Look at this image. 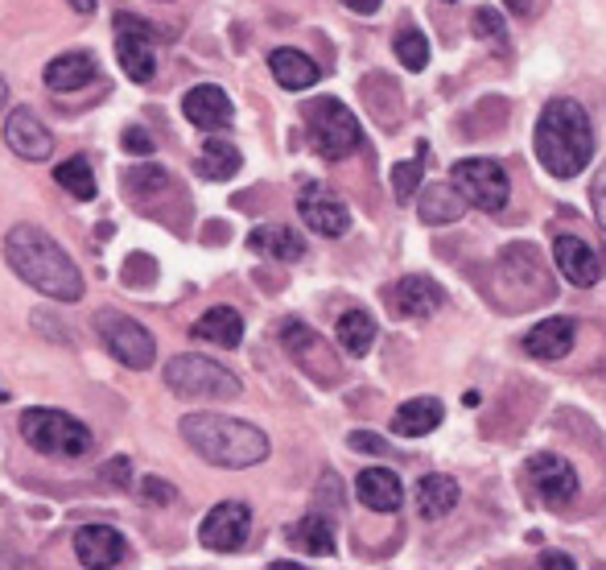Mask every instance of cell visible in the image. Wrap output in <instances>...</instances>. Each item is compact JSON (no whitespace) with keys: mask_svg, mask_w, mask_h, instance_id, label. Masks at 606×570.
Segmentation results:
<instances>
[{"mask_svg":"<svg viewBox=\"0 0 606 570\" xmlns=\"http://www.w3.org/2000/svg\"><path fill=\"white\" fill-rule=\"evenodd\" d=\"M441 417H446V405L438 398H413L392 414V431L404 434V438H425V434L438 431Z\"/></svg>","mask_w":606,"mask_h":570,"instance_id":"7402d4cb","label":"cell"},{"mask_svg":"<svg viewBox=\"0 0 606 570\" xmlns=\"http://www.w3.org/2000/svg\"><path fill=\"white\" fill-rule=\"evenodd\" d=\"M338 344L343 351H351V356H368L371 344H375V318L368 311H347L338 318Z\"/></svg>","mask_w":606,"mask_h":570,"instance_id":"f546056e","label":"cell"},{"mask_svg":"<svg viewBox=\"0 0 606 570\" xmlns=\"http://www.w3.org/2000/svg\"><path fill=\"white\" fill-rule=\"evenodd\" d=\"M128 194L133 199H153V194H166L169 190V174L157 166V161H145V166H136V170H128Z\"/></svg>","mask_w":606,"mask_h":570,"instance_id":"1f68e13d","label":"cell"},{"mask_svg":"<svg viewBox=\"0 0 606 570\" xmlns=\"http://www.w3.org/2000/svg\"><path fill=\"white\" fill-rule=\"evenodd\" d=\"M96 331H100L103 347L112 351V360H120L124 368L145 372V368H153V360H157V339H153L136 318H128V314L100 311L96 314Z\"/></svg>","mask_w":606,"mask_h":570,"instance_id":"ba28073f","label":"cell"},{"mask_svg":"<svg viewBox=\"0 0 606 570\" xmlns=\"http://www.w3.org/2000/svg\"><path fill=\"white\" fill-rule=\"evenodd\" d=\"M305 133H310L314 154L326 161H343L363 145V128L355 121V112L335 96H318L305 104Z\"/></svg>","mask_w":606,"mask_h":570,"instance_id":"277c9868","label":"cell"},{"mask_svg":"<svg viewBox=\"0 0 606 570\" xmlns=\"http://www.w3.org/2000/svg\"><path fill=\"white\" fill-rule=\"evenodd\" d=\"M355 492H359V501L368 504L371 513H396L401 501H404L401 476H396V471H388V467H368V471H359Z\"/></svg>","mask_w":606,"mask_h":570,"instance_id":"d6986e66","label":"cell"},{"mask_svg":"<svg viewBox=\"0 0 606 570\" xmlns=\"http://www.w3.org/2000/svg\"><path fill=\"white\" fill-rule=\"evenodd\" d=\"M166 389L178 398H211V401H232L244 393L236 372H227L220 360L206 356H173L166 364Z\"/></svg>","mask_w":606,"mask_h":570,"instance_id":"8992f818","label":"cell"},{"mask_svg":"<svg viewBox=\"0 0 606 570\" xmlns=\"http://www.w3.org/2000/svg\"><path fill=\"white\" fill-rule=\"evenodd\" d=\"M4 145L21 157V161H46L54 154V133L37 121L34 108H13L4 121Z\"/></svg>","mask_w":606,"mask_h":570,"instance_id":"9a60e30c","label":"cell"},{"mask_svg":"<svg viewBox=\"0 0 606 570\" xmlns=\"http://www.w3.org/2000/svg\"><path fill=\"white\" fill-rule=\"evenodd\" d=\"M422 199H417V215H422L425 224H454L462 220V211H467V199L454 190V182H434V187L417 190Z\"/></svg>","mask_w":606,"mask_h":570,"instance_id":"cb8c5ba5","label":"cell"},{"mask_svg":"<svg viewBox=\"0 0 606 570\" xmlns=\"http://www.w3.org/2000/svg\"><path fill=\"white\" fill-rule=\"evenodd\" d=\"M70 4H75L79 13H96V0H70Z\"/></svg>","mask_w":606,"mask_h":570,"instance_id":"bcb514c9","label":"cell"},{"mask_svg":"<svg viewBox=\"0 0 606 570\" xmlns=\"http://www.w3.org/2000/svg\"><path fill=\"white\" fill-rule=\"evenodd\" d=\"M471 25H474V37H479V42H495V46H504L507 30H504V18H500V9H491V4L474 9Z\"/></svg>","mask_w":606,"mask_h":570,"instance_id":"e575fe53","label":"cell"},{"mask_svg":"<svg viewBox=\"0 0 606 570\" xmlns=\"http://www.w3.org/2000/svg\"><path fill=\"white\" fill-rule=\"evenodd\" d=\"M75 554L87 570H100V567H120L128 558V541L120 537V529L112 525H83L75 534Z\"/></svg>","mask_w":606,"mask_h":570,"instance_id":"e0dca14e","label":"cell"},{"mask_svg":"<svg viewBox=\"0 0 606 570\" xmlns=\"http://www.w3.org/2000/svg\"><path fill=\"white\" fill-rule=\"evenodd\" d=\"M0 401H9V393H4V389H0Z\"/></svg>","mask_w":606,"mask_h":570,"instance_id":"c3c4849f","label":"cell"},{"mask_svg":"<svg viewBox=\"0 0 606 570\" xmlns=\"http://www.w3.org/2000/svg\"><path fill=\"white\" fill-rule=\"evenodd\" d=\"M153 277H157V265H153V257H145V253H133V257H128V265H124V281H128V286H136V281H141V286H149Z\"/></svg>","mask_w":606,"mask_h":570,"instance_id":"8d00e7d4","label":"cell"},{"mask_svg":"<svg viewBox=\"0 0 606 570\" xmlns=\"http://www.w3.org/2000/svg\"><path fill=\"white\" fill-rule=\"evenodd\" d=\"M396 58L408 70H425V63H429V42H425L422 30H401L396 34Z\"/></svg>","mask_w":606,"mask_h":570,"instance_id":"d6a6232c","label":"cell"},{"mask_svg":"<svg viewBox=\"0 0 606 570\" xmlns=\"http://www.w3.org/2000/svg\"><path fill=\"white\" fill-rule=\"evenodd\" d=\"M96 75H100L96 54H87V51L58 54L54 63H46V87H54V91H79V87H87Z\"/></svg>","mask_w":606,"mask_h":570,"instance_id":"44dd1931","label":"cell"},{"mask_svg":"<svg viewBox=\"0 0 606 570\" xmlns=\"http://www.w3.org/2000/svg\"><path fill=\"white\" fill-rule=\"evenodd\" d=\"M573 339H577V323L573 318H545L537 327L524 335V351L532 356V360H565L573 351Z\"/></svg>","mask_w":606,"mask_h":570,"instance_id":"ac0fdd59","label":"cell"},{"mask_svg":"<svg viewBox=\"0 0 606 570\" xmlns=\"http://www.w3.org/2000/svg\"><path fill=\"white\" fill-rule=\"evenodd\" d=\"M524 476H528L532 492H537L549 508H561V504H570L573 496H577V471H573L570 459H561V455H532V459L524 463Z\"/></svg>","mask_w":606,"mask_h":570,"instance_id":"7c38bea8","label":"cell"},{"mask_svg":"<svg viewBox=\"0 0 606 570\" xmlns=\"http://www.w3.org/2000/svg\"><path fill=\"white\" fill-rule=\"evenodd\" d=\"M540 567H545V570H553V567L573 570V558H565V554H545V558H540Z\"/></svg>","mask_w":606,"mask_h":570,"instance_id":"ee69618b","label":"cell"},{"mask_svg":"<svg viewBox=\"0 0 606 570\" xmlns=\"http://www.w3.org/2000/svg\"><path fill=\"white\" fill-rule=\"evenodd\" d=\"M116 30H120V34H133V37H149V42L157 37V34H153L149 21L133 18V13H116Z\"/></svg>","mask_w":606,"mask_h":570,"instance_id":"ab89813d","label":"cell"},{"mask_svg":"<svg viewBox=\"0 0 606 570\" xmlns=\"http://www.w3.org/2000/svg\"><path fill=\"white\" fill-rule=\"evenodd\" d=\"M182 438L186 447L202 455L206 463L227 467V471H244L269 459V434L252 426V422H239L227 414H186L182 417Z\"/></svg>","mask_w":606,"mask_h":570,"instance_id":"7a4b0ae2","label":"cell"},{"mask_svg":"<svg viewBox=\"0 0 606 570\" xmlns=\"http://www.w3.org/2000/svg\"><path fill=\"white\" fill-rule=\"evenodd\" d=\"M422 174H425V161H396V166H392V194H396V203L417 199Z\"/></svg>","mask_w":606,"mask_h":570,"instance_id":"836d02e7","label":"cell"},{"mask_svg":"<svg viewBox=\"0 0 606 570\" xmlns=\"http://www.w3.org/2000/svg\"><path fill=\"white\" fill-rule=\"evenodd\" d=\"M384 302L396 318H434V314L446 306V290H441L434 277L408 273L388 286Z\"/></svg>","mask_w":606,"mask_h":570,"instance_id":"30bf717a","label":"cell"},{"mask_svg":"<svg viewBox=\"0 0 606 570\" xmlns=\"http://www.w3.org/2000/svg\"><path fill=\"white\" fill-rule=\"evenodd\" d=\"M355 450H368V455H388V443L384 438H375V434H363V431H355L351 438H347Z\"/></svg>","mask_w":606,"mask_h":570,"instance_id":"60d3db41","label":"cell"},{"mask_svg":"<svg viewBox=\"0 0 606 570\" xmlns=\"http://www.w3.org/2000/svg\"><path fill=\"white\" fill-rule=\"evenodd\" d=\"M507 9L516 13V18H524V13H532V0H504Z\"/></svg>","mask_w":606,"mask_h":570,"instance_id":"f6af8a7d","label":"cell"},{"mask_svg":"<svg viewBox=\"0 0 606 570\" xmlns=\"http://www.w3.org/2000/svg\"><path fill=\"white\" fill-rule=\"evenodd\" d=\"M103 480H112V484L128 488L133 480H128V459H112V467H103Z\"/></svg>","mask_w":606,"mask_h":570,"instance_id":"b9f144b4","label":"cell"},{"mask_svg":"<svg viewBox=\"0 0 606 570\" xmlns=\"http://www.w3.org/2000/svg\"><path fill=\"white\" fill-rule=\"evenodd\" d=\"M4 260L9 269L34 286L37 294L54 298V302H79L83 298V273L70 260V253L54 241L46 227L37 224H18L4 236Z\"/></svg>","mask_w":606,"mask_h":570,"instance_id":"6da1fadb","label":"cell"},{"mask_svg":"<svg viewBox=\"0 0 606 570\" xmlns=\"http://www.w3.org/2000/svg\"><path fill=\"white\" fill-rule=\"evenodd\" d=\"M590 208H594L598 227L606 232V161L594 170V178H590Z\"/></svg>","mask_w":606,"mask_h":570,"instance_id":"d590c367","label":"cell"},{"mask_svg":"<svg viewBox=\"0 0 606 570\" xmlns=\"http://www.w3.org/2000/svg\"><path fill=\"white\" fill-rule=\"evenodd\" d=\"M248 248L269 260H302L305 257V241L293 232V227H281V224L256 227L252 236H248Z\"/></svg>","mask_w":606,"mask_h":570,"instance_id":"4316f807","label":"cell"},{"mask_svg":"<svg viewBox=\"0 0 606 570\" xmlns=\"http://www.w3.org/2000/svg\"><path fill=\"white\" fill-rule=\"evenodd\" d=\"M141 496H145L149 504H173V496H178V492H173V484H166V480L145 476V480H141Z\"/></svg>","mask_w":606,"mask_h":570,"instance_id":"74e56055","label":"cell"},{"mask_svg":"<svg viewBox=\"0 0 606 570\" xmlns=\"http://www.w3.org/2000/svg\"><path fill=\"white\" fill-rule=\"evenodd\" d=\"M281 344H285L289 356L302 364V368L314 380H338V377H343V368H338L335 351L322 344L318 335L305 327V323H298V318H289L285 327H281Z\"/></svg>","mask_w":606,"mask_h":570,"instance_id":"5bb4252c","label":"cell"},{"mask_svg":"<svg viewBox=\"0 0 606 570\" xmlns=\"http://www.w3.org/2000/svg\"><path fill=\"white\" fill-rule=\"evenodd\" d=\"M4 100H9V83H4V75H0V108H4Z\"/></svg>","mask_w":606,"mask_h":570,"instance_id":"7dc6e473","label":"cell"},{"mask_svg":"<svg viewBox=\"0 0 606 570\" xmlns=\"http://www.w3.org/2000/svg\"><path fill=\"white\" fill-rule=\"evenodd\" d=\"M190 335H194L199 344L239 347V339H244V318H239V311H232V306H211V311L190 327Z\"/></svg>","mask_w":606,"mask_h":570,"instance_id":"603a6c76","label":"cell"},{"mask_svg":"<svg viewBox=\"0 0 606 570\" xmlns=\"http://www.w3.org/2000/svg\"><path fill=\"white\" fill-rule=\"evenodd\" d=\"M343 4H347L351 13H359V18H371V13H380L384 0H343Z\"/></svg>","mask_w":606,"mask_h":570,"instance_id":"7bdbcfd3","label":"cell"},{"mask_svg":"<svg viewBox=\"0 0 606 570\" xmlns=\"http://www.w3.org/2000/svg\"><path fill=\"white\" fill-rule=\"evenodd\" d=\"M21 438L37 450V455H50V459H79L91 450V431H87L79 417L63 414V410H25L21 414Z\"/></svg>","mask_w":606,"mask_h":570,"instance_id":"5b68a950","label":"cell"},{"mask_svg":"<svg viewBox=\"0 0 606 570\" xmlns=\"http://www.w3.org/2000/svg\"><path fill=\"white\" fill-rule=\"evenodd\" d=\"M252 534V508L244 501H220L199 525V541L215 554H236Z\"/></svg>","mask_w":606,"mask_h":570,"instance_id":"9c48e42d","label":"cell"},{"mask_svg":"<svg viewBox=\"0 0 606 570\" xmlns=\"http://www.w3.org/2000/svg\"><path fill=\"white\" fill-rule=\"evenodd\" d=\"M553 265H557V273L565 277V281H573V286H582V290L598 286L606 277L603 253H598L590 241H582V236H570V232H561L553 241Z\"/></svg>","mask_w":606,"mask_h":570,"instance_id":"8fae6325","label":"cell"},{"mask_svg":"<svg viewBox=\"0 0 606 570\" xmlns=\"http://www.w3.org/2000/svg\"><path fill=\"white\" fill-rule=\"evenodd\" d=\"M124 149H128V154H141V157H149L153 154V137L149 133H145V128H124Z\"/></svg>","mask_w":606,"mask_h":570,"instance_id":"f35d334b","label":"cell"},{"mask_svg":"<svg viewBox=\"0 0 606 570\" xmlns=\"http://www.w3.org/2000/svg\"><path fill=\"white\" fill-rule=\"evenodd\" d=\"M269 70L272 79L285 87V91H305V87H314L322 79V67L310 58V54L293 51V46H281V51L269 54Z\"/></svg>","mask_w":606,"mask_h":570,"instance_id":"ffe728a7","label":"cell"},{"mask_svg":"<svg viewBox=\"0 0 606 570\" xmlns=\"http://www.w3.org/2000/svg\"><path fill=\"white\" fill-rule=\"evenodd\" d=\"M298 211H302V224L314 227V232L326 236V241L347 236V227H351V211H347V203L338 199L335 190L318 187V182L302 187V194H298Z\"/></svg>","mask_w":606,"mask_h":570,"instance_id":"4fadbf2b","label":"cell"},{"mask_svg":"<svg viewBox=\"0 0 606 570\" xmlns=\"http://www.w3.org/2000/svg\"><path fill=\"white\" fill-rule=\"evenodd\" d=\"M116 58H120V70H124L133 83H149L153 75H157V58H153L149 37L120 34L116 37Z\"/></svg>","mask_w":606,"mask_h":570,"instance_id":"f1b7e54d","label":"cell"},{"mask_svg":"<svg viewBox=\"0 0 606 570\" xmlns=\"http://www.w3.org/2000/svg\"><path fill=\"white\" fill-rule=\"evenodd\" d=\"M537 157L553 178H577L594 157L590 112L577 100H549L537 121Z\"/></svg>","mask_w":606,"mask_h":570,"instance_id":"3957f363","label":"cell"},{"mask_svg":"<svg viewBox=\"0 0 606 570\" xmlns=\"http://www.w3.org/2000/svg\"><path fill=\"white\" fill-rule=\"evenodd\" d=\"M289 541L302 554H310V558H330L335 554V525L318 517V513H310V517H302L289 529Z\"/></svg>","mask_w":606,"mask_h":570,"instance_id":"83f0119b","label":"cell"},{"mask_svg":"<svg viewBox=\"0 0 606 570\" xmlns=\"http://www.w3.org/2000/svg\"><path fill=\"white\" fill-rule=\"evenodd\" d=\"M54 182L67 190V194H75L79 203H91V199H96V170H91L87 157H70V161H63V166L54 170Z\"/></svg>","mask_w":606,"mask_h":570,"instance_id":"4dcf8cb0","label":"cell"},{"mask_svg":"<svg viewBox=\"0 0 606 570\" xmlns=\"http://www.w3.org/2000/svg\"><path fill=\"white\" fill-rule=\"evenodd\" d=\"M239 166H244L239 149L236 145H227V141H220V137L202 141L199 161H194L199 178H206V182H227V178H236L239 174Z\"/></svg>","mask_w":606,"mask_h":570,"instance_id":"484cf974","label":"cell"},{"mask_svg":"<svg viewBox=\"0 0 606 570\" xmlns=\"http://www.w3.org/2000/svg\"><path fill=\"white\" fill-rule=\"evenodd\" d=\"M458 496H462L458 480H450V476H425L422 484H417V513L425 521L450 517L458 508Z\"/></svg>","mask_w":606,"mask_h":570,"instance_id":"d4e9b609","label":"cell"},{"mask_svg":"<svg viewBox=\"0 0 606 570\" xmlns=\"http://www.w3.org/2000/svg\"><path fill=\"white\" fill-rule=\"evenodd\" d=\"M182 112L190 124H199L206 133H215V128H227L232 116H236V104H232V96L215 83H199L190 87L182 96Z\"/></svg>","mask_w":606,"mask_h":570,"instance_id":"2e32d148","label":"cell"},{"mask_svg":"<svg viewBox=\"0 0 606 570\" xmlns=\"http://www.w3.org/2000/svg\"><path fill=\"white\" fill-rule=\"evenodd\" d=\"M450 182H454V190L467 199V208L487 211V215L504 211L507 194H512L507 170L500 166V161H491V157H467V161H454Z\"/></svg>","mask_w":606,"mask_h":570,"instance_id":"52a82bcc","label":"cell"}]
</instances>
